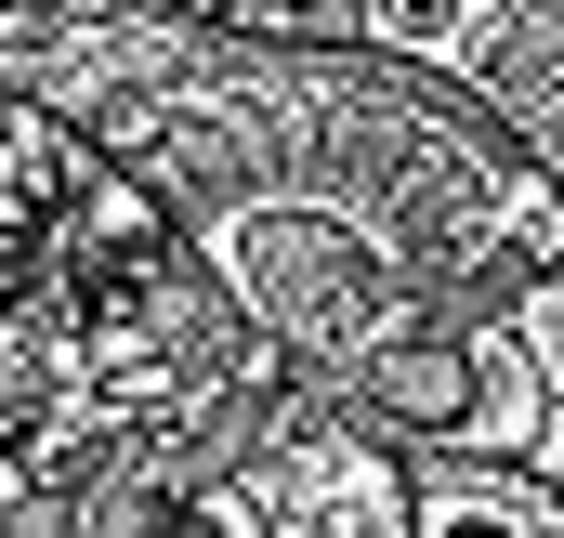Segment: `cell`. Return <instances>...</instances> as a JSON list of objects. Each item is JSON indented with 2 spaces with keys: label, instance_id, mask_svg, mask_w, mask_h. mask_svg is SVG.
Instances as JSON below:
<instances>
[{
  "label": "cell",
  "instance_id": "6da1fadb",
  "mask_svg": "<svg viewBox=\"0 0 564 538\" xmlns=\"http://www.w3.org/2000/svg\"><path fill=\"white\" fill-rule=\"evenodd\" d=\"M79 538H408V460L315 395L144 420L79 499Z\"/></svg>",
  "mask_w": 564,
  "mask_h": 538
},
{
  "label": "cell",
  "instance_id": "7a4b0ae2",
  "mask_svg": "<svg viewBox=\"0 0 564 538\" xmlns=\"http://www.w3.org/2000/svg\"><path fill=\"white\" fill-rule=\"evenodd\" d=\"M408 538H564V486L486 446H421L408 460Z\"/></svg>",
  "mask_w": 564,
  "mask_h": 538
}]
</instances>
